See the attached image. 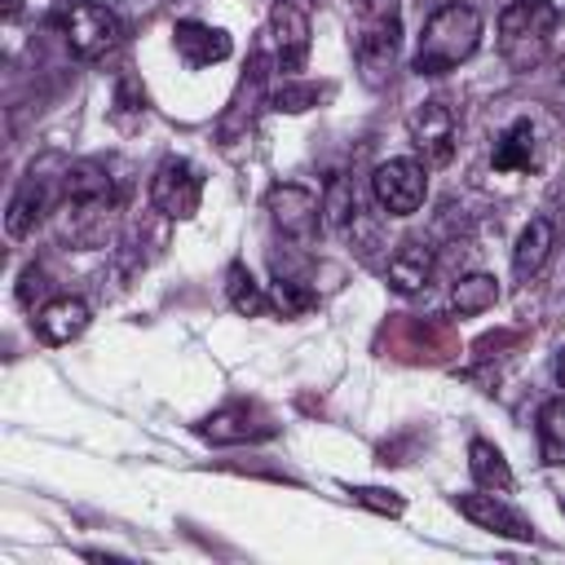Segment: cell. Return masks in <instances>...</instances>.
Segmentation results:
<instances>
[{"instance_id": "44dd1931", "label": "cell", "mask_w": 565, "mask_h": 565, "mask_svg": "<svg viewBox=\"0 0 565 565\" xmlns=\"http://www.w3.org/2000/svg\"><path fill=\"white\" fill-rule=\"evenodd\" d=\"M468 472H472V481L481 486V490H512V468H508V459H503V450L494 446V441H472L468 446Z\"/></svg>"}, {"instance_id": "52a82bcc", "label": "cell", "mask_w": 565, "mask_h": 565, "mask_svg": "<svg viewBox=\"0 0 565 565\" xmlns=\"http://www.w3.org/2000/svg\"><path fill=\"white\" fill-rule=\"evenodd\" d=\"M406 132H411V146L424 154V163L441 168V163L455 159V146H459V119H455V110H450L441 97L419 102V106L406 115Z\"/></svg>"}, {"instance_id": "5bb4252c", "label": "cell", "mask_w": 565, "mask_h": 565, "mask_svg": "<svg viewBox=\"0 0 565 565\" xmlns=\"http://www.w3.org/2000/svg\"><path fill=\"white\" fill-rule=\"evenodd\" d=\"M49 203H53V185H49L44 177H35V172L22 177L18 190H13V199H9V212H4V230H9V238H31V234L40 230Z\"/></svg>"}, {"instance_id": "ba28073f", "label": "cell", "mask_w": 565, "mask_h": 565, "mask_svg": "<svg viewBox=\"0 0 565 565\" xmlns=\"http://www.w3.org/2000/svg\"><path fill=\"white\" fill-rule=\"evenodd\" d=\"M371 194L388 216H411L419 212L424 194H428V177L419 159H384L371 172Z\"/></svg>"}, {"instance_id": "4316f807", "label": "cell", "mask_w": 565, "mask_h": 565, "mask_svg": "<svg viewBox=\"0 0 565 565\" xmlns=\"http://www.w3.org/2000/svg\"><path fill=\"white\" fill-rule=\"evenodd\" d=\"M18 9H22V0H4V18H18Z\"/></svg>"}, {"instance_id": "ffe728a7", "label": "cell", "mask_w": 565, "mask_h": 565, "mask_svg": "<svg viewBox=\"0 0 565 565\" xmlns=\"http://www.w3.org/2000/svg\"><path fill=\"white\" fill-rule=\"evenodd\" d=\"M225 300H230V309H234L238 318H260V313L269 309V291L252 278V269H247L243 260H234V265L225 269Z\"/></svg>"}, {"instance_id": "d6986e66", "label": "cell", "mask_w": 565, "mask_h": 565, "mask_svg": "<svg viewBox=\"0 0 565 565\" xmlns=\"http://www.w3.org/2000/svg\"><path fill=\"white\" fill-rule=\"evenodd\" d=\"M322 225L335 234L358 225V194H353V181L344 172H331L322 185Z\"/></svg>"}, {"instance_id": "8fae6325", "label": "cell", "mask_w": 565, "mask_h": 565, "mask_svg": "<svg viewBox=\"0 0 565 565\" xmlns=\"http://www.w3.org/2000/svg\"><path fill=\"white\" fill-rule=\"evenodd\" d=\"M455 508H459V516H468L477 530H490V534H499V539H516V543L534 539V525H530L516 508H508L494 490H490V494H455Z\"/></svg>"}, {"instance_id": "e0dca14e", "label": "cell", "mask_w": 565, "mask_h": 565, "mask_svg": "<svg viewBox=\"0 0 565 565\" xmlns=\"http://www.w3.org/2000/svg\"><path fill=\"white\" fill-rule=\"evenodd\" d=\"M490 163H494V172H530V168L539 163V150H534V124H530V119H512V124L494 137Z\"/></svg>"}, {"instance_id": "6da1fadb", "label": "cell", "mask_w": 565, "mask_h": 565, "mask_svg": "<svg viewBox=\"0 0 565 565\" xmlns=\"http://www.w3.org/2000/svg\"><path fill=\"white\" fill-rule=\"evenodd\" d=\"M115 207H119V190L102 163L84 159V163H71L62 172V234L75 247L102 243Z\"/></svg>"}, {"instance_id": "7c38bea8", "label": "cell", "mask_w": 565, "mask_h": 565, "mask_svg": "<svg viewBox=\"0 0 565 565\" xmlns=\"http://www.w3.org/2000/svg\"><path fill=\"white\" fill-rule=\"evenodd\" d=\"M172 49H177V57H181L190 71H203V66H212V62H225L234 44H230V35H225L221 26H207V22L185 18V22L172 26Z\"/></svg>"}, {"instance_id": "4fadbf2b", "label": "cell", "mask_w": 565, "mask_h": 565, "mask_svg": "<svg viewBox=\"0 0 565 565\" xmlns=\"http://www.w3.org/2000/svg\"><path fill=\"white\" fill-rule=\"evenodd\" d=\"M88 305L79 300V296H53V300H44L40 309H35V335H40V344H71V340H79L84 335V327H88Z\"/></svg>"}, {"instance_id": "9c48e42d", "label": "cell", "mask_w": 565, "mask_h": 565, "mask_svg": "<svg viewBox=\"0 0 565 565\" xmlns=\"http://www.w3.org/2000/svg\"><path fill=\"white\" fill-rule=\"evenodd\" d=\"M269 35H274V66H278V75L296 79L305 71V62H309V49H313L309 13L300 4H291V0H278L269 9Z\"/></svg>"}, {"instance_id": "3957f363", "label": "cell", "mask_w": 565, "mask_h": 565, "mask_svg": "<svg viewBox=\"0 0 565 565\" xmlns=\"http://www.w3.org/2000/svg\"><path fill=\"white\" fill-rule=\"evenodd\" d=\"M402 49V0H362L358 31H353V62L371 88H380Z\"/></svg>"}, {"instance_id": "83f0119b", "label": "cell", "mask_w": 565, "mask_h": 565, "mask_svg": "<svg viewBox=\"0 0 565 565\" xmlns=\"http://www.w3.org/2000/svg\"><path fill=\"white\" fill-rule=\"evenodd\" d=\"M556 375H561V388H565V349H561V358H556Z\"/></svg>"}, {"instance_id": "5b68a950", "label": "cell", "mask_w": 565, "mask_h": 565, "mask_svg": "<svg viewBox=\"0 0 565 565\" xmlns=\"http://www.w3.org/2000/svg\"><path fill=\"white\" fill-rule=\"evenodd\" d=\"M62 35H66V49L79 62H97V57H106L124 44V22L102 0H75L62 13Z\"/></svg>"}, {"instance_id": "277c9868", "label": "cell", "mask_w": 565, "mask_h": 565, "mask_svg": "<svg viewBox=\"0 0 565 565\" xmlns=\"http://www.w3.org/2000/svg\"><path fill=\"white\" fill-rule=\"evenodd\" d=\"M561 13L552 0H512L499 13V57L512 71H534L552 44Z\"/></svg>"}, {"instance_id": "ac0fdd59", "label": "cell", "mask_w": 565, "mask_h": 565, "mask_svg": "<svg viewBox=\"0 0 565 565\" xmlns=\"http://www.w3.org/2000/svg\"><path fill=\"white\" fill-rule=\"evenodd\" d=\"M274 428L269 424H252V411L247 406H225L216 415H207L199 424V437L212 441V446H230V441H252V437H269Z\"/></svg>"}, {"instance_id": "484cf974", "label": "cell", "mask_w": 565, "mask_h": 565, "mask_svg": "<svg viewBox=\"0 0 565 565\" xmlns=\"http://www.w3.org/2000/svg\"><path fill=\"white\" fill-rule=\"evenodd\" d=\"M115 115L119 119L124 115H146V93L137 84V75H119V84H115Z\"/></svg>"}, {"instance_id": "9a60e30c", "label": "cell", "mask_w": 565, "mask_h": 565, "mask_svg": "<svg viewBox=\"0 0 565 565\" xmlns=\"http://www.w3.org/2000/svg\"><path fill=\"white\" fill-rule=\"evenodd\" d=\"M433 247L424 243V238H402L397 247H393V256H388V287L397 291V296H415V291H424L428 282H433Z\"/></svg>"}, {"instance_id": "d4e9b609", "label": "cell", "mask_w": 565, "mask_h": 565, "mask_svg": "<svg viewBox=\"0 0 565 565\" xmlns=\"http://www.w3.org/2000/svg\"><path fill=\"white\" fill-rule=\"evenodd\" d=\"M349 494H353V503H362V508H371V512H380V516H402V494H393V490H384V486H349Z\"/></svg>"}, {"instance_id": "2e32d148", "label": "cell", "mask_w": 565, "mask_h": 565, "mask_svg": "<svg viewBox=\"0 0 565 565\" xmlns=\"http://www.w3.org/2000/svg\"><path fill=\"white\" fill-rule=\"evenodd\" d=\"M552 247H556V221H552V216H534V221L516 234V247H512V274H516L521 282H530V278L547 265Z\"/></svg>"}, {"instance_id": "7a4b0ae2", "label": "cell", "mask_w": 565, "mask_h": 565, "mask_svg": "<svg viewBox=\"0 0 565 565\" xmlns=\"http://www.w3.org/2000/svg\"><path fill=\"white\" fill-rule=\"evenodd\" d=\"M481 44V13L463 0H450L441 9H433V18L419 31V49H415V71L419 75H446L459 62H468Z\"/></svg>"}, {"instance_id": "8992f818", "label": "cell", "mask_w": 565, "mask_h": 565, "mask_svg": "<svg viewBox=\"0 0 565 565\" xmlns=\"http://www.w3.org/2000/svg\"><path fill=\"white\" fill-rule=\"evenodd\" d=\"M150 203H154V212H163L172 221H190L203 203V172L190 159L168 154L150 177Z\"/></svg>"}, {"instance_id": "7402d4cb", "label": "cell", "mask_w": 565, "mask_h": 565, "mask_svg": "<svg viewBox=\"0 0 565 565\" xmlns=\"http://www.w3.org/2000/svg\"><path fill=\"white\" fill-rule=\"evenodd\" d=\"M494 300H499L494 274H463V278L455 282V291H450V309H455L459 318H477V313H486Z\"/></svg>"}, {"instance_id": "30bf717a", "label": "cell", "mask_w": 565, "mask_h": 565, "mask_svg": "<svg viewBox=\"0 0 565 565\" xmlns=\"http://www.w3.org/2000/svg\"><path fill=\"white\" fill-rule=\"evenodd\" d=\"M265 212L269 221L278 225V234L296 238V243H309L318 221H322V199L309 190V185H296V181H282L265 194Z\"/></svg>"}, {"instance_id": "cb8c5ba5", "label": "cell", "mask_w": 565, "mask_h": 565, "mask_svg": "<svg viewBox=\"0 0 565 565\" xmlns=\"http://www.w3.org/2000/svg\"><path fill=\"white\" fill-rule=\"evenodd\" d=\"M322 97H331V88H318V84H305V79H282L278 88H274V97H269V106L274 110H309V106H318Z\"/></svg>"}, {"instance_id": "603a6c76", "label": "cell", "mask_w": 565, "mask_h": 565, "mask_svg": "<svg viewBox=\"0 0 565 565\" xmlns=\"http://www.w3.org/2000/svg\"><path fill=\"white\" fill-rule=\"evenodd\" d=\"M539 450H543V463L565 468V393L543 402L539 411Z\"/></svg>"}]
</instances>
